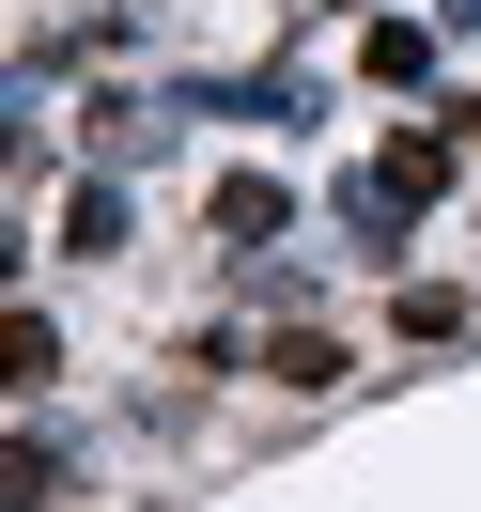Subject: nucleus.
<instances>
[{
    "mask_svg": "<svg viewBox=\"0 0 481 512\" xmlns=\"http://www.w3.org/2000/svg\"><path fill=\"white\" fill-rule=\"evenodd\" d=\"M450 63H466V47L435 32V0H373V16L342 32V78H357V109H435V94H450Z\"/></svg>",
    "mask_w": 481,
    "mask_h": 512,
    "instance_id": "nucleus-3",
    "label": "nucleus"
},
{
    "mask_svg": "<svg viewBox=\"0 0 481 512\" xmlns=\"http://www.w3.org/2000/svg\"><path fill=\"white\" fill-rule=\"evenodd\" d=\"M78 481H94V419L78 404H16V435H0V512H78Z\"/></svg>",
    "mask_w": 481,
    "mask_h": 512,
    "instance_id": "nucleus-6",
    "label": "nucleus"
},
{
    "mask_svg": "<svg viewBox=\"0 0 481 512\" xmlns=\"http://www.w3.org/2000/svg\"><path fill=\"white\" fill-rule=\"evenodd\" d=\"M373 171H388V187L419 202V218H450V202H466V171H481V156H466V140L435 125V109H388V125H373Z\"/></svg>",
    "mask_w": 481,
    "mask_h": 512,
    "instance_id": "nucleus-8",
    "label": "nucleus"
},
{
    "mask_svg": "<svg viewBox=\"0 0 481 512\" xmlns=\"http://www.w3.org/2000/svg\"><path fill=\"white\" fill-rule=\"evenodd\" d=\"M156 249V171H63L47 202H16V280H125Z\"/></svg>",
    "mask_w": 481,
    "mask_h": 512,
    "instance_id": "nucleus-1",
    "label": "nucleus"
},
{
    "mask_svg": "<svg viewBox=\"0 0 481 512\" xmlns=\"http://www.w3.org/2000/svg\"><path fill=\"white\" fill-rule=\"evenodd\" d=\"M419 233H435V218H419V202L388 187L373 156H342V171H326V249H342L373 295H388V280H419Z\"/></svg>",
    "mask_w": 481,
    "mask_h": 512,
    "instance_id": "nucleus-4",
    "label": "nucleus"
},
{
    "mask_svg": "<svg viewBox=\"0 0 481 512\" xmlns=\"http://www.w3.org/2000/svg\"><path fill=\"white\" fill-rule=\"evenodd\" d=\"M357 16H373V0H280V16H264V47H342Z\"/></svg>",
    "mask_w": 481,
    "mask_h": 512,
    "instance_id": "nucleus-10",
    "label": "nucleus"
},
{
    "mask_svg": "<svg viewBox=\"0 0 481 512\" xmlns=\"http://www.w3.org/2000/svg\"><path fill=\"white\" fill-rule=\"evenodd\" d=\"M435 32H450V47H481V0H435Z\"/></svg>",
    "mask_w": 481,
    "mask_h": 512,
    "instance_id": "nucleus-12",
    "label": "nucleus"
},
{
    "mask_svg": "<svg viewBox=\"0 0 481 512\" xmlns=\"http://www.w3.org/2000/svg\"><path fill=\"white\" fill-rule=\"evenodd\" d=\"M373 342L388 357H466L481 342V280H388L373 295Z\"/></svg>",
    "mask_w": 481,
    "mask_h": 512,
    "instance_id": "nucleus-9",
    "label": "nucleus"
},
{
    "mask_svg": "<svg viewBox=\"0 0 481 512\" xmlns=\"http://www.w3.org/2000/svg\"><path fill=\"white\" fill-rule=\"evenodd\" d=\"M0 404H78V326L47 280H16V311H0Z\"/></svg>",
    "mask_w": 481,
    "mask_h": 512,
    "instance_id": "nucleus-7",
    "label": "nucleus"
},
{
    "mask_svg": "<svg viewBox=\"0 0 481 512\" xmlns=\"http://www.w3.org/2000/svg\"><path fill=\"white\" fill-rule=\"evenodd\" d=\"M311 233H326V187H295V171L264 156V140L202 171V264H249V249H311Z\"/></svg>",
    "mask_w": 481,
    "mask_h": 512,
    "instance_id": "nucleus-2",
    "label": "nucleus"
},
{
    "mask_svg": "<svg viewBox=\"0 0 481 512\" xmlns=\"http://www.w3.org/2000/svg\"><path fill=\"white\" fill-rule=\"evenodd\" d=\"M357 373H373V342H357L342 311H295V326H264V357H249V388H264L280 419H326Z\"/></svg>",
    "mask_w": 481,
    "mask_h": 512,
    "instance_id": "nucleus-5",
    "label": "nucleus"
},
{
    "mask_svg": "<svg viewBox=\"0 0 481 512\" xmlns=\"http://www.w3.org/2000/svg\"><path fill=\"white\" fill-rule=\"evenodd\" d=\"M435 125H450V140L481 156V78H450V94H435Z\"/></svg>",
    "mask_w": 481,
    "mask_h": 512,
    "instance_id": "nucleus-11",
    "label": "nucleus"
}]
</instances>
